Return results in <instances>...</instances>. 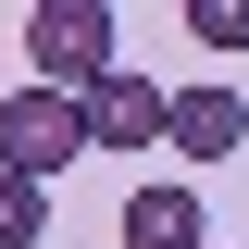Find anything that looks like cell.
<instances>
[{"instance_id": "6da1fadb", "label": "cell", "mask_w": 249, "mask_h": 249, "mask_svg": "<svg viewBox=\"0 0 249 249\" xmlns=\"http://www.w3.org/2000/svg\"><path fill=\"white\" fill-rule=\"evenodd\" d=\"M25 62H37V88H62V100H88L100 75H124L112 0H37V13H25Z\"/></svg>"}, {"instance_id": "7a4b0ae2", "label": "cell", "mask_w": 249, "mask_h": 249, "mask_svg": "<svg viewBox=\"0 0 249 249\" xmlns=\"http://www.w3.org/2000/svg\"><path fill=\"white\" fill-rule=\"evenodd\" d=\"M88 150H100V137H88V100L37 88V75L0 100V162H13V175H37V187H50V175H75Z\"/></svg>"}, {"instance_id": "3957f363", "label": "cell", "mask_w": 249, "mask_h": 249, "mask_svg": "<svg viewBox=\"0 0 249 249\" xmlns=\"http://www.w3.org/2000/svg\"><path fill=\"white\" fill-rule=\"evenodd\" d=\"M88 137H100V150H162V137H175V88H150L137 62L100 75V88H88Z\"/></svg>"}, {"instance_id": "277c9868", "label": "cell", "mask_w": 249, "mask_h": 249, "mask_svg": "<svg viewBox=\"0 0 249 249\" xmlns=\"http://www.w3.org/2000/svg\"><path fill=\"white\" fill-rule=\"evenodd\" d=\"M112 237H124V249H212V212H199L187 175H150V187H124Z\"/></svg>"}, {"instance_id": "5b68a950", "label": "cell", "mask_w": 249, "mask_h": 249, "mask_svg": "<svg viewBox=\"0 0 249 249\" xmlns=\"http://www.w3.org/2000/svg\"><path fill=\"white\" fill-rule=\"evenodd\" d=\"M162 150H187V162L249 150V100H237V88H175V137H162Z\"/></svg>"}, {"instance_id": "8992f818", "label": "cell", "mask_w": 249, "mask_h": 249, "mask_svg": "<svg viewBox=\"0 0 249 249\" xmlns=\"http://www.w3.org/2000/svg\"><path fill=\"white\" fill-rule=\"evenodd\" d=\"M37 237H50V187L0 162V249H37Z\"/></svg>"}, {"instance_id": "52a82bcc", "label": "cell", "mask_w": 249, "mask_h": 249, "mask_svg": "<svg viewBox=\"0 0 249 249\" xmlns=\"http://www.w3.org/2000/svg\"><path fill=\"white\" fill-rule=\"evenodd\" d=\"M187 37L199 50H249V0H187Z\"/></svg>"}]
</instances>
